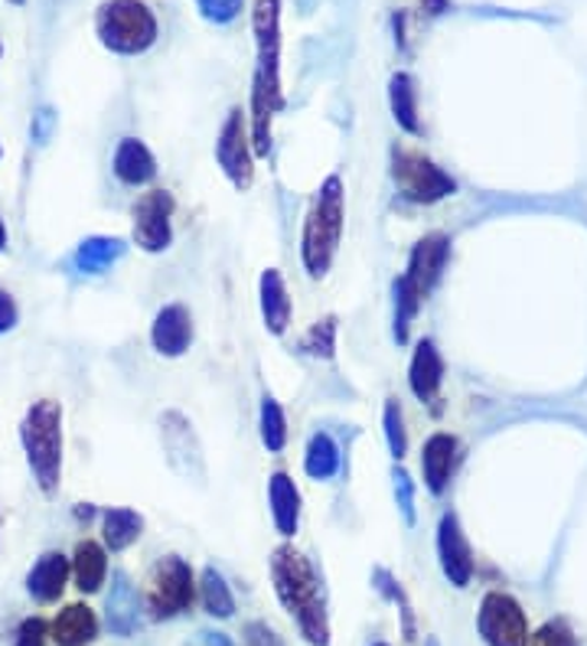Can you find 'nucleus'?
<instances>
[{
	"mask_svg": "<svg viewBox=\"0 0 587 646\" xmlns=\"http://www.w3.org/2000/svg\"><path fill=\"white\" fill-rule=\"evenodd\" d=\"M271 581H274V591H278L281 604L297 617V627H301L304 641L314 646L330 644L324 585H320L314 565L301 552L284 545L271 555Z\"/></svg>",
	"mask_w": 587,
	"mask_h": 646,
	"instance_id": "1",
	"label": "nucleus"
},
{
	"mask_svg": "<svg viewBox=\"0 0 587 646\" xmlns=\"http://www.w3.org/2000/svg\"><path fill=\"white\" fill-rule=\"evenodd\" d=\"M448 259H451V239L441 236V233H431V236H425L415 246L405 274L392 287L395 291V340L398 343H408V327L418 317L425 297L441 281V274L448 268Z\"/></svg>",
	"mask_w": 587,
	"mask_h": 646,
	"instance_id": "2",
	"label": "nucleus"
},
{
	"mask_svg": "<svg viewBox=\"0 0 587 646\" xmlns=\"http://www.w3.org/2000/svg\"><path fill=\"white\" fill-rule=\"evenodd\" d=\"M343 180L327 177L324 186L314 196V206L304 223V239H301V259L311 277H324L337 259L340 239H343Z\"/></svg>",
	"mask_w": 587,
	"mask_h": 646,
	"instance_id": "3",
	"label": "nucleus"
},
{
	"mask_svg": "<svg viewBox=\"0 0 587 646\" xmlns=\"http://www.w3.org/2000/svg\"><path fill=\"white\" fill-rule=\"evenodd\" d=\"M30 471L43 494H56L63 477V405L53 398L36 401L20 428Z\"/></svg>",
	"mask_w": 587,
	"mask_h": 646,
	"instance_id": "4",
	"label": "nucleus"
},
{
	"mask_svg": "<svg viewBox=\"0 0 587 646\" xmlns=\"http://www.w3.org/2000/svg\"><path fill=\"white\" fill-rule=\"evenodd\" d=\"M95 30L105 49L121 56L147 53L157 43V16L140 0H109L99 7Z\"/></svg>",
	"mask_w": 587,
	"mask_h": 646,
	"instance_id": "5",
	"label": "nucleus"
},
{
	"mask_svg": "<svg viewBox=\"0 0 587 646\" xmlns=\"http://www.w3.org/2000/svg\"><path fill=\"white\" fill-rule=\"evenodd\" d=\"M392 180L405 200L421 203V206L441 203L458 193V183L451 173H444L434 160H428L425 154L408 150V147L392 150Z\"/></svg>",
	"mask_w": 587,
	"mask_h": 646,
	"instance_id": "6",
	"label": "nucleus"
},
{
	"mask_svg": "<svg viewBox=\"0 0 587 646\" xmlns=\"http://www.w3.org/2000/svg\"><path fill=\"white\" fill-rule=\"evenodd\" d=\"M251 30L258 43V72L255 82L264 86L271 105L281 112L284 95H281V0H258L251 10Z\"/></svg>",
	"mask_w": 587,
	"mask_h": 646,
	"instance_id": "7",
	"label": "nucleus"
},
{
	"mask_svg": "<svg viewBox=\"0 0 587 646\" xmlns=\"http://www.w3.org/2000/svg\"><path fill=\"white\" fill-rule=\"evenodd\" d=\"M193 594H196L193 568L183 558H177V555L160 558L157 568L150 571V581H147V611H150V617L154 621H167V617L183 614L193 604Z\"/></svg>",
	"mask_w": 587,
	"mask_h": 646,
	"instance_id": "8",
	"label": "nucleus"
},
{
	"mask_svg": "<svg viewBox=\"0 0 587 646\" xmlns=\"http://www.w3.org/2000/svg\"><path fill=\"white\" fill-rule=\"evenodd\" d=\"M476 631L486 646H529V621L516 598L489 591L476 614Z\"/></svg>",
	"mask_w": 587,
	"mask_h": 646,
	"instance_id": "9",
	"label": "nucleus"
},
{
	"mask_svg": "<svg viewBox=\"0 0 587 646\" xmlns=\"http://www.w3.org/2000/svg\"><path fill=\"white\" fill-rule=\"evenodd\" d=\"M173 216V196L167 190H150L137 200L134 206V242L144 252H163L173 242L170 229Z\"/></svg>",
	"mask_w": 587,
	"mask_h": 646,
	"instance_id": "10",
	"label": "nucleus"
},
{
	"mask_svg": "<svg viewBox=\"0 0 587 646\" xmlns=\"http://www.w3.org/2000/svg\"><path fill=\"white\" fill-rule=\"evenodd\" d=\"M216 160H219L223 173L233 180L235 190H248V186H251L255 167H251V144H248V131H245V115H241V109H233V115L226 118V125L219 131Z\"/></svg>",
	"mask_w": 587,
	"mask_h": 646,
	"instance_id": "11",
	"label": "nucleus"
},
{
	"mask_svg": "<svg viewBox=\"0 0 587 646\" xmlns=\"http://www.w3.org/2000/svg\"><path fill=\"white\" fill-rule=\"evenodd\" d=\"M438 558L441 571L454 588H467L473 578V552L458 513H444L438 525Z\"/></svg>",
	"mask_w": 587,
	"mask_h": 646,
	"instance_id": "12",
	"label": "nucleus"
},
{
	"mask_svg": "<svg viewBox=\"0 0 587 646\" xmlns=\"http://www.w3.org/2000/svg\"><path fill=\"white\" fill-rule=\"evenodd\" d=\"M150 343L160 356H183L193 343V317L183 304H167L150 327Z\"/></svg>",
	"mask_w": 587,
	"mask_h": 646,
	"instance_id": "13",
	"label": "nucleus"
},
{
	"mask_svg": "<svg viewBox=\"0 0 587 646\" xmlns=\"http://www.w3.org/2000/svg\"><path fill=\"white\" fill-rule=\"evenodd\" d=\"M458 438L448 434V431H438L425 441V451H421V474H425V487L441 497L451 484V474L458 467Z\"/></svg>",
	"mask_w": 587,
	"mask_h": 646,
	"instance_id": "14",
	"label": "nucleus"
},
{
	"mask_svg": "<svg viewBox=\"0 0 587 646\" xmlns=\"http://www.w3.org/2000/svg\"><path fill=\"white\" fill-rule=\"evenodd\" d=\"M441 383H444V360H441L434 340H421L415 347V356H411L408 386H411L418 401H434L438 392H441Z\"/></svg>",
	"mask_w": 587,
	"mask_h": 646,
	"instance_id": "15",
	"label": "nucleus"
},
{
	"mask_svg": "<svg viewBox=\"0 0 587 646\" xmlns=\"http://www.w3.org/2000/svg\"><path fill=\"white\" fill-rule=\"evenodd\" d=\"M115 177L127 186H144L157 177V160L144 140L124 137L115 150Z\"/></svg>",
	"mask_w": 587,
	"mask_h": 646,
	"instance_id": "16",
	"label": "nucleus"
},
{
	"mask_svg": "<svg viewBox=\"0 0 587 646\" xmlns=\"http://www.w3.org/2000/svg\"><path fill=\"white\" fill-rule=\"evenodd\" d=\"M258 291H261V317H264V327L274 337H281L287 330V324H291V297H287V284H284L281 271L278 268H268L261 274Z\"/></svg>",
	"mask_w": 587,
	"mask_h": 646,
	"instance_id": "17",
	"label": "nucleus"
},
{
	"mask_svg": "<svg viewBox=\"0 0 587 646\" xmlns=\"http://www.w3.org/2000/svg\"><path fill=\"white\" fill-rule=\"evenodd\" d=\"M66 578H69V562H66V555L46 552V555L33 565V571H30L26 591H30L39 604H53V601H59V594H63V588H66Z\"/></svg>",
	"mask_w": 587,
	"mask_h": 646,
	"instance_id": "18",
	"label": "nucleus"
},
{
	"mask_svg": "<svg viewBox=\"0 0 587 646\" xmlns=\"http://www.w3.org/2000/svg\"><path fill=\"white\" fill-rule=\"evenodd\" d=\"M268 500H271V517H274V529L291 539L301 525V494L294 487V480L287 474H274L268 480Z\"/></svg>",
	"mask_w": 587,
	"mask_h": 646,
	"instance_id": "19",
	"label": "nucleus"
},
{
	"mask_svg": "<svg viewBox=\"0 0 587 646\" xmlns=\"http://www.w3.org/2000/svg\"><path fill=\"white\" fill-rule=\"evenodd\" d=\"M99 634V621L86 604H69L66 611H59V617L53 621V641L56 646H89Z\"/></svg>",
	"mask_w": 587,
	"mask_h": 646,
	"instance_id": "20",
	"label": "nucleus"
},
{
	"mask_svg": "<svg viewBox=\"0 0 587 646\" xmlns=\"http://www.w3.org/2000/svg\"><path fill=\"white\" fill-rule=\"evenodd\" d=\"M105 608H109V627L117 637H131L137 627V588L131 585L124 571H115V585H112Z\"/></svg>",
	"mask_w": 587,
	"mask_h": 646,
	"instance_id": "21",
	"label": "nucleus"
},
{
	"mask_svg": "<svg viewBox=\"0 0 587 646\" xmlns=\"http://www.w3.org/2000/svg\"><path fill=\"white\" fill-rule=\"evenodd\" d=\"M388 105H392V118L398 122V128L408 131V134H421L418 92H415V79L408 72H395L388 79Z\"/></svg>",
	"mask_w": 587,
	"mask_h": 646,
	"instance_id": "22",
	"label": "nucleus"
},
{
	"mask_svg": "<svg viewBox=\"0 0 587 646\" xmlns=\"http://www.w3.org/2000/svg\"><path fill=\"white\" fill-rule=\"evenodd\" d=\"M72 571H76V585L79 591L92 594L102 588L105 575H109V558H105V548L99 542H79L76 548V562H72Z\"/></svg>",
	"mask_w": 587,
	"mask_h": 646,
	"instance_id": "23",
	"label": "nucleus"
},
{
	"mask_svg": "<svg viewBox=\"0 0 587 646\" xmlns=\"http://www.w3.org/2000/svg\"><path fill=\"white\" fill-rule=\"evenodd\" d=\"M127 252V246L121 239H109V236H95V239H86L79 249H76V268L82 274H105L112 264H115L121 256Z\"/></svg>",
	"mask_w": 587,
	"mask_h": 646,
	"instance_id": "24",
	"label": "nucleus"
},
{
	"mask_svg": "<svg viewBox=\"0 0 587 646\" xmlns=\"http://www.w3.org/2000/svg\"><path fill=\"white\" fill-rule=\"evenodd\" d=\"M304 471L314 480H330L340 471V447L327 431H317L307 441V454H304Z\"/></svg>",
	"mask_w": 587,
	"mask_h": 646,
	"instance_id": "25",
	"label": "nucleus"
},
{
	"mask_svg": "<svg viewBox=\"0 0 587 646\" xmlns=\"http://www.w3.org/2000/svg\"><path fill=\"white\" fill-rule=\"evenodd\" d=\"M140 529H144V519L134 510H109L102 519V535L112 552H124L127 545H134L140 539Z\"/></svg>",
	"mask_w": 587,
	"mask_h": 646,
	"instance_id": "26",
	"label": "nucleus"
},
{
	"mask_svg": "<svg viewBox=\"0 0 587 646\" xmlns=\"http://www.w3.org/2000/svg\"><path fill=\"white\" fill-rule=\"evenodd\" d=\"M274 112L278 109L271 105L264 86L255 82L251 86V147L258 157H268V150H271V115Z\"/></svg>",
	"mask_w": 587,
	"mask_h": 646,
	"instance_id": "27",
	"label": "nucleus"
},
{
	"mask_svg": "<svg viewBox=\"0 0 587 646\" xmlns=\"http://www.w3.org/2000/svg\"><path fill=\"white\" fill-rule=\"evenodd\" d=\"M200 594H203L206 614H213V617H219V621H226V617H233L235 614L233 591H229L226 578H223L216 568H206V571H203V578H200Z\"/></svg>",
	"mask_w": 587,
	"mask_h": 646,
	"instance_id": "28",
	"label": "nucleus"
},
{
	"mask_svg": "<svg viewBox=\"0 0 587 646\" xmlns=\"http://www.w3.org/2000/svg\"><path fill=\"white\" fill-rule=\"evenodd\" d=\"M261 444L271 451V454H278V451H284V444H287V421H284V411H281V405L271 398V395H264L261 398Z\"/></svg>",
	"mask_w": 587,
	"mask_h": 646,
	"instance_id": "29",
	"label": "nucleus"
},
{
	"mask_svg": "<svg viewBox=\"0 0 587 646\" xmlns=\"http://www.w3.org/2000/svg\"><path fill=\"white\" fill-rule=\"evenodd\" d=\"M385 441H388V454L395 461H402L408 454V434H405V418L395 398H388L385 405Z\"/></svg>",
	"mask_w": 587,
	"mask_h": 646,
	"instance_id": "30",
	"label": "nucleus"
},
{
	"mask_svg": "<svg viewBox=\"0 0 587 646\" xmlns=\"http://www.w3.org/2000/svg\"><path fill=\"white\" fill-rule=\"evenodd\" d=\"M304 353L311 356H324V360H334V350H337V320L327 317L324 324H317L307 337H304Z\"/></svg>",
	"mask_w": 587,
	"mask_h": 646,
	"instance_id": "31",
	"label": "nucleus"
},
{
	"mask_svg": "<svg viewBox=\"0 0 587 646\" xmlns=\"http://www.w3.org/2000/svg\"><path fill=\"white\" fill-rule=\"evenodd\" d=\"M375 588H379L382 594H388V598L402 608V614H405V637L411 641V637H415V621H411V608H408V598H405V591L398 588V581H395L385 568H379V571H375Z\"/></svg>",
	"mask_w": 587,
	"mask_h": 646,
	"instance_id": "32",
	"label": "nucleus"
},
{
	"mask_svg": "<svg viewBox=\"0 0 587 646\" xmlns=\"http://www.w3.org/2000/svg\"><path fill=\"white\" fill-rule=\"evenodd\" d=\"M392 480H395V503H398V510H402V517L408 525H415V484H411V477L402 471V467H395L392 471Z\"/></svg>",
	"mask_w": 587,
	"mask_h": 646,
	"instance_id": "33",
	"label": "nucleus"
},
{
	"mask_svg": "<svg viewBox=\"0 0 587 646\" xmlns=\"http://www.w3.org/2000/svg\"><path fill=\"white\" fill-rule=\"evenodd\" d=\"M529 646H578V637L565 621H549L535 637H529Z\"/></svg>",
	"mask_w": 587,
	"mask_h": 646,
	"instance_id": "34",
	"label": "nucleus"
},
{
	"mask_svg": "<svg viewBox=\"0 0 587 646\" xmlns=\"http://www.w3.org/2000/svg\"><path fill=\"white\" fill-rule=\"evenodd\" d=\"M196 7L210 23H233L241 13V0H196Z\"/></svg>",
	"mask_w": 587,
	"mask_h": 646,
	"instance_id": "35",
	"label": "nucleus"
},
{
	"mask_svg": "<svg viewBox=\"0 0 587 646\" xmlns=\"http://www.w3.org/2000/svg\"><path fill=\"white\" fill-rule=\"evenodd\" d=\"M46 644V624L39 617H30L16 631V646H43Z\"/></svg>",
	"mask_w": 587,
	"mask_h": 646,
	"instance_id": "36",
	"label": "nucleus"
},
{
	"mask_svg": "<svg viewBox=\"0 0 587 646\" xmlns=\"http://www.w3.org/2000/svg\"><path fill=\"white\" fill-rule=\"evenodd\" d=\"M245 644L248 646H284L281 644V637L268 627V624H248L245 627Z\"/></svg>",
	"mask_w": 587,
	"mask_h": 646,
	"instance_id": "37",
	"label": "nucleus"
},
{
	"mask_svg": "<svg viewBox=\"0 0 587 646\" xmlns=\"http://www.w3.org/2000/svg\"><path fill=\"white\" fill-rule=\"evenodd\" d=\"M53 125H56V115H53L49 109H43V112L33 118V137H36V144H46V137H49Z\"/></svg>",
	"mask_w": 587,
	"mask_h": 646,
	"instance_id": "38",
	"label": "nucleus"
},
{
	"mask_svg": "<svg viewBox=\"0 0 587 646\" xmlns=\"http://www.w3.org/2000/svg\"><path fill=\"white\" fill-rule=\"evenodd\" d=\"M13 324H16V304H13L10 294L0 291V333L13 330Z\"/></svg>",
	"mask_w": 587,
	"mask_h": 646,
	"instance_id": "39",
	"label": "nucleus"
},
{
	"mask_svg": "<svg viewBox=\"0 0 587 646\" xmlns=\"http://www.w3.org/2000/svg\"><path fill=\"white\" fill-rule=\"evenodd\" d=\"M203 646H233L223 634H203Z\"/></svg>",
	"mask_w": 587,
	"mask_h": 646,
	"instance_id": "40",
	"label": "nucleus"
},
{
	"mask_svg": "<svg viewBox=\"0 0 587 646\" xmlns=\"http://www.w3.org/2000/svg\"><path fill=\"white\" fill-rule=\"evenodd\" d=\"M7 249V226H3V219H0V252Z\"/></svg>",
	"mask_w": 587,
	"mask_h": 646,
	"instance_id": "41",
	"label": "nucleus"
},
{
	"mask_svg": "<svg viewBox=\"0 0 587 646\" xmlns=\"http://www.w3.org/2000/svg\"><path fill=\"white\" fill-rule=\"evenodd\" d=\"M428 646H441V644H438V641H434V637H431V641H428Z\"/></svg>",
	"mask_w": 587,
	"mask_h": 646,
	"instance_id": "42",
	"label": "nucleus"
},
{
	"mask_svg": "<svg viewBox=\"0 0 587 646\" xmlns=\"http://www.w3.org/2000/svg\"><path fill=\"white\" fill-rule=\"evenodd\" d=\"M13 3H23V0H13Z\"/></svg>",
	"mask_w": 587,
	"mask_h": 646,
	"instance_id": "43",
	"label": "nucleus"
},
{
	"mask_svg": "<svg viewBox=\"0 0 587 646\" xmlns=\"http://www.w3.org/2000/svg\"><path fill=\"white\" fill-rule=\"evenodd\" d=\"M375 646H385V644H375Z\"/></svg>",
	"mask_w": 587,
	"mask_h": 646,
	"instance_id": "44",
	"label": "nucleus"
},
{
	"mask_svg": "<svg viewBox=\"0 0 587 646\" xmlns=\"http://www.w3.org/2000/svg\"><path fill=\"white\" fill-rule=\"evenodd\" d=\"M0 53H3V49H0Z\"/></svg>",
	"mask_w": 587,
	"mask_h": 646,
	"instance_id": "45",
	"label": "nucleus"
}]
</instances>
